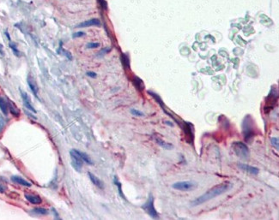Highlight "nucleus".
Listing matches in <instances>:
<instances>
[{"mask_svg": "<svg viewBox=\"0 0 279 220\" xmlns=\"http://www.w3.org/2000/svg\"><path fill=\"white\" fill-rule=\"evenodd\" d=\"M11 180H12L14 182L19 184V185L25 186V187H31L30 182H27L26 180H24L23 178H22V177H17V176H13V177H11Z\"/></svg>", "mask_w": 279, "mask_h": 220, "instance_id": "obj_13", "label": "nucleus"}, {"mask_svg": "<svg viewBox=\"0 0 279 220\" xmlns=\"http://www.w3.org/2000/svg\"><path fill=\"white\" fill-rule=\"evenodd\" d=\"M242 130H243L245 140L247 141H250L253 139V134H254L253 120L251 116H247L244 118L243 123H242Z\"/></svg>", "mask_w": 279, "mask_h": 220, "instance_id": "obj_2", "label": "nucleus"}, {"mask_svg": "<svg viewBox=\"0 0 279 220\" xmlns=\"http://www.w3.org/2000/svg\"><path fill=\"white\" fill-rule=\"evenodd\" d=\"M165 123H166V124H168V125L171 126V127H172V126H173V123H170V122L165 121Z\"/></svg>", "mask_w": 279, "mask_h": 220, "instance_id": "obj_30", "label": "nucleus"}, {"mask_svg": "<svg viewBox=\"0 0 279 220\" xmlns=\"http://www.w3.org/2000/svg\"><path fill=\"white\" fill-rule=\"evenodd\" d=\"M88 175H89V179H90V181L93 182L94 185H96V187H98L100 189H104V183H103V182L101 181V180H100L98 177H96V176H95L94 174H92L91 172H89L88 173Z\"/></svg>", "mask_w": 279, "mask_h": 220, "instance_id": "obj_10", "label": "nucleus"}, {"mask_svg": "<svg viewBox=\"0 0 279 220\" xmlns=\"http://www.w3.org/2000/svg\"><path fill=\"white\" fill-rule=\"evenodd\" d=\"M270 142H271V145L273 146L274 147H276V149L277 150H278L279 149V139L277 137H273V138L270 139Z\"/></svg>", "mask_w": 279, "mask_h": 220, "instance_id": "obj_20", "label": "nucleus"}, {"mask_svg": "<svg viewBox=\"0 0 279 220\" xmlns=\"http://www.w3.org/2000/svg\"><path fill=\"white\" fill-rule=\"evenodd\" d=\"M0 109L5 115L8 114V103L3 98H0Z\"/></svg>", "mask_w": 279, "mask_h": 220, "instance_id": "obj_15", "label": "nucleus"}, {"mask_svg": "<svg viewBox=\"0 0 279 220\" xmlns=\"http://www.w3.org/2000/svg\"><path fill=\"white\" fill-rule=\"evenodd\" d=\"M87 48L89 49H93V48H97L100 46V44L99 43H89L87 44Z\"/></svg>", "mask_w": 279, "mask_h": 220, "instance_id": "obj_25", "label": "nucleus"}, {"mask_svg": "<svg viewBox=\"0 0 279 220\" xmlns=\"http://www.w3.org/2000/svg\"><path fill=\"white\" fill-rule=\"evenodd\" d=\"M198 186V183L193 181H182V182H177L172 185V188L174 189L179 190V191H184V192H187V191H191V190L195 189Z\"/></svg>", "mask_w": 279, "mask_h": 220, "instance_id": "obj_4", "label": "nucleus"}, {"mask_svg": "<svg viewBox=\"0 0 279 220\" xmlns=\"http://www.w3.org/2000/svg\"><path fill=\"white\" fill-rule=\"evenodd\" d=\"M79 152V154L81 156V158H82V160H83V162H85V163H87L88 164H90L92 165L93 164V161L91 160V159L89 157V156L86 154V153H84V152Z\"/></svg>", "mask_w": 279, "mask_h": 220, "instance_id": "obj_16", "label": "nucleus"}, {"mask_svg": "<svg viewBox=\"0 0 279 220\" xmlns=\"http://www.w3.org/2000/svg\"><path fill=\"white\" fill-rule=\"evenodd\" d=\"M100 3L101 6H102V8H104L105 9H107V3L105 2L104 0H100Z\"/></svg>", "mask_w": 279, "mask_h": 220, "instance_id": "obj_28", "label": "nucleus"}, {"mask_svg": "<svg viewBox=\"0 0 279 220\" xmlns=\"http://www.w3.org/2000/svg\"><path fill=\"white\" fill-rule=\"evenodd\" d=\"M122 61L123 64L125 65L126 67H127V68H129V65H130V63H129V57H128L126 54H123L122 55Z\"/></svg>", "mask_w": 279, "mask_h": 220, "instance_id": "obj_23", "label": "nucleus"}, {"mask_svg": "<svg viewBox=\"0 0 279 220\" xmlns=\"http://www.w3.org/2000/svg\"><path fill=\"white\" fill-rule=\"evenodd\" d=\"M20 93H21V95H22V99L23 100V104H24V105L26 106L29 111L31 112H36V111H35V109L33 107V105H32V104H31V100L29 99V97H28V95L27 94L26 92H24V91L20 90Z\"/></svg>", "mask_w": 279, "mask_h": 220, "instance_id": "obj_7", "label": "nucleus"}, {"mask_svg": "<svg viewBox=\"0 0 279 220\" xmlns=\"http://www.w3.org/2000/svg\"><path fill=\"white\" fill-rule=\"evenodd\" d=\"M85 35V33H83V32H77V33H75L74 35H72V37L73 38H77V37H82V36H84Z\"/></svg>", "mask_w": 279, "mask_h": 220, "instance_id": "obj_26", "label": "nucleus"}, {"mask_svg": "<svg viewBox=\"0 0 279 220\" xmlns=\"http://www.w3.org/2000/svg\"><path fill=\"white\" fill-rule=\"evenodd\" d=\"M155 141H156V143L159 145V146H161L162 148H164V149H167V150H170L173 148V145L170 144V143H166L165 141H163L161 139L158 138V137H155Z\"/></svg>", "mask_w": 279, "mask_h": 220, "instance_id": "obj_14", "label": "nucleus"}, {"mask_svg": "<svg viewBox=\"0 0 279 220\" xmlns=\"http://www.w3.org/2000/svg\"><path fill=\"white\" fill-rule=\"evenodd\" d=\"M142 208L153 218H157L159 217V214H158V212L156 211L155 206H154V198H153L152 195H149L147 202L142 206Z\"/></svg>", "mask_w": 279, "mask_h": 220, "instance_id": "obj_6", "label": "nucleus"}, {"mask_svg": "<svg viewBox=\"0 0 279 220\" xmlns=\"http://www.w3.org/2000/svg\"><path fill=\"white\" fill-rule=\"evenodd\" d=\"M232 188V184L229 182H224L222 184H218V185L215 186L212 189H210L209 190H208L206 193L199 196L198 198H197L196 200H194L193 201L191 202V205L192 207H197V206H199L201 204H204L205 202H207L212 199L217 197L221 194L226 193L227 191L230 189Z\"/></svg>", "mask_w": 279, "mask_h": 220, "instance_id": "obj_1", "label": "nucleus"}, {"mask_svg": "<svg viewBox=\"0 0 279 220\" xmlns=\"http://www.w3.org/2000/svg\"><path fill=\"white\" fill-rule=\"evenodd\" d=\"M70 158H71V164L72 167L77 171V172H81L82 171V168L83 165V160H82L81 156L79 154L78 150L73 149L70 152Z\"/></svg>", "mask_w": 279, "mask_h": 220, "instance_id": "obj_5", "label": "nucleus"}, {"mask_svg": "<svg viewBox=\"0 0 279 220\" xmlns=\"http://www.w3.org/2000/svg\"><path fill=\"white\" fill-rule=\"evenodd\" d=\"M114 183H115V184H116V186H117V187H118V189H119V194H120V195H121V196H122L123 198L126 199V197H125V196H124V194H123V193H122V189H121V184H120V183H119V182L118 180H117V178H116V177H115V178H114Z\"/></svg>", "mask_w": 279, "mask_h": 220, "instance_id": "obj_22", "label": "nucleus"}, {"mask_svg": "<svg viewBox=\"0 0 279 220\" xmlns=\"http://www.w3.org/2000/svg\"><path fill=\"white\" fill-rule=\"evenodd\" d=\"M100 22L98 19H91L89 21H86V22H82L78 24L77 28H87V27L90 26H100Z\"/></svg>", "mask_w": 279, "mask_h": 220, "instance_id": "obj_11", "label": "nucleus"}, {"mask_svg": "<svg viewBox=\"0 0 279 220\" xmlns=\"http://www.w3.org/2000/svg\"><path fill=\"white\" fill-rule=\"evenodd\" d=\"M87 75H89V77L96 78L97 75H96V74L95 73V72H92V71H89V72H87Z\"/></svg>", "mask_w": 279, "mask_h": 220, "instance_id": "obj_27", "label": "nucleus"}, {"mask_svg": "<svg viewBox=\"0 0 279 220\" xmlns=\"http://www.w3.org/2000/svg\"><path fill=\"white\" fill-rule=\"evenodd\" d=\"M134 84H135L136 86H137L139 90H143V88H144V84H143V82L140 80L139 78L136 77L135 79H134Z\"/></svg>", "mask_w": 279, "mask_h": 220, "instance_id": "obj_18", "label": "nucleus"}, {"mask_svg": "<svg viewBox=\"0 0 279 220\" xmlns=\"http://www.w3.org/2000/svg\"><path fill=\"white\" fill-rule=\"evenodd\" d=\"M28 85L29 86L30 90L32 91V93L34 94V95H35V97L38 98V91H39V88H38V86H37V84H36V82H35V79L32 77L31 75H28Z\"/></svg>", "mask_w": 279, "mask_h": 220, "instance_id": "obj_9", "label": "nucleus"}, {"mask_svg": "<svg viewBox=\"0 0 279 220\" xmlns=\"http://www.w3.org/2000/svg\"><path fill=\"white\" fill-rule=\"evenodd\" d=\"M9 108L10 109V112L12 113L14 116H18V114H19V112H18V110L17 109V108L15 107L13 105H12V103H10V102H9Z\"/></svg>", "mask_w": 279, "mask_h": 220, "instance_id": "obj_21", "label": "nucleus"}, {"mask_svg": "<svg viewBox=\"0 0 279 220\" xmlns=\"http://www.w3.org/2000/svg\"><path fill=\"white\" fill-rule=\"evenodd\" d=\"M238 166H239V168L240 170H244L246 172H248L250 174H252V175H258V172H259V170L256 167H253V166H251V165H249V164H238Z\"/></svg>", "mask_w": 279, "mask_h": 220, "instance_id": "obj_8", "label": "nucleus"}, {"mask_svg": "<svg viewBox=\"0 0 279 220\" xmlns=\"http://www.w3.org/2000/svg\"><path fill=\"white\" fill-rule=\"evenodd\" d=\"M5 187L2 183H0V193H5Z\"/></svg>", "mask_w": 279, "mask_h": 220, "instance_id": "obj_29", "label": "nucleus"}, {"mask_svg": "<svg viewBox=\"0 0 279 220\" xmlns=\"http://www.w3.org/2000/svg\"><path fill=\"white\" fill-rule=\"evenodd\" d=\"M34 211L37 214H40V215H47L48 213V211L45 208H35L34 209Z\"/></svg>", "mask_w": 279, "mask_h": 220, "instance_id": "obj_19", "label": "nucleus"}, {"mask_svg": "<svg viewBox=\"0 0 279 220\" xmlns=\"http://www.w3.org/2000/svg\"><path fill=\"white\" fill-rule=\"evenodd\" d=\"M9 47H10V49H11L12 51H13L14 54H15L16 56L17 57L21 56V53H20V52L18 51V49L17 48V46H16L15 44L12 43V42H10V43H9Z\"/></svg>", "mask_w": 279, "mask_h": 220, "instance_id": "obj_17", "label": "nucleus"}, {"mask_svg": "<svg viewBox=\"0 0 279 220\" xmlns=\"http://www.w3.org/2000/svg\"><path fill=\"white\" fill-rule=\"evenodd\" d=\"M233 148H234L235 153L240 159L243 160H248L250 152H249L248 147L246 144L242 142H235L233 143Z\"/></svg>", "mask_w": 279, "mask_h": 220, "instance_id": "obj_3", "label": "nucleus"}, {"mask_svg": "<svg viewBox=\"0 0 279 220\" xmlns=\"http://www.w3.org/2000/svg\"><path fill=\"white\" fill-rule=\"evenodd\" d=\"M131 113L133 116H136V117H143L144 116V113L141 112L139 111H138V110H135V109H131Z\"/></svg>", "mask_w": 279, "mask_h": 220, "instance_id": "obj_24", "label": "nucleus"}, {"mask_svg": "<svg viewBox=\"0 0 279 220\" xmlns=\"http://www.w3.org/2000/svg\"><path fill=\"white\" fill-rule=\"evenodd\" d=\"M25 198L27 199L28 201H29L32 204H35V205H39L41 203V199L40 198L39 196L37 195H33V194H25Z\"/></svg>", "mask_w": 279, "mask_h": 220, "instance_id": "obj_12", "label": "nucleus"}]
</instances>
